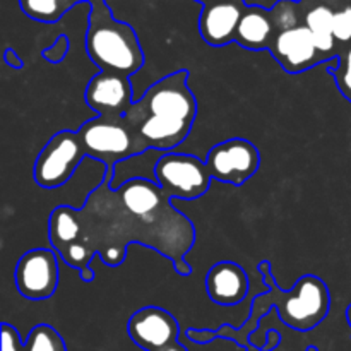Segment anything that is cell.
Masks as SVG:
<instances>
[{
	"label": "cell",
	"instance_id": "6da1fadb",
	"mask_svg": "<svg viewBox=\"0 0 351 351\" xmlns=\"http://www.w3.org/2000/svg\"><path fill=\"white\" fill-rule=\"evenodd\" d=\"M57 256L91 283L93 257L110 267L125 261L130 243H141L167 256L180 276L192 273L185 261L195 240L194 225L173 206L158 182L129 180L117 191L103 180L82 208L58 206L48 223Z\"/></svg>",
	"mask_w": 351,
	"mask_h": 351
},
{
	"label": "cell",
	"instance_id": "7a4b0ae2",
	"mask_svg": "<svg viewBox=\"0 0 351 351\" xmlns=\"http://www.w3.org/2000/svg\"><path fill=\"white\" fill-rule=\"evenodd\" d=\"M187 81L185 69L171 72L147 88L125 112L123 119L144 151H177L187 139L197 115V101Z\"/></svg>",
	"mask_w": 351,
	"mask_h": 351
},
{
	"label": "cell",
	"instance_id": "ba28073f",
	"mask_svg": "<svg viewBox=\"0 0 351 351\" xmlns=\"http://www.w3.org/2000/svg\"><path fill=\"white\" fill-rule=\"evenodd\" d=\"M206 165L211 171L213 180L240 187L259 170L261 154L250 141L233 137L216 144L209 151Z\"/></svg>",
	"mask_w": 351,
	"mask_h": 351
},
{
	"label": "cell",
	"instance_id": "ac0fdd59",
	"mask_svg": "<svg viewBox=\"0 0 351 351\" xmlns=\"http://www.w3.org/2000/svg\"><path fill=\"white\" fill-rule=\"evenodd\" d=\"M24 351H67V348L62 336L51 326L38 324L24 341Z\"/></svg>",
	"mask_w": 351,
	"mask_h": 351
},
{
	"label": "cell",
	"instance_id": "603a6c76",
	"mask_svg": "<svg viewBox=\"0 0 351 351\" xmlns=\"http://www.w3.org/2000/svg\"><path fill=\"white\" fill-rule=\"evenodd\" d=\"M281 343V335L274 329H267L266 332V343H264L263 351H274V348H278Z\"/></svg>",
	"mask_w": 351,
	"mask_h": 351
},
{
	"label": "cell",
	"instance_id": "4316f807",
	"mask_svg": "<svg viewBox=\"0 0 351 351\" xmlns=\"http://www.w3.org/2000/svg\"><path fill=\"white\" fill-rule=\"evenodd\" d=\"M346 321H348L350 329H351V304H350V307L346 308Z\"/></svg>",
	"mask_w": 351,
	"mask_h": 351
},
{
	"label": "cell",
	"instance_id": "44dd1931",
	"mask_svg": "<svg viewBox=\"0 0 351 351\" xmlns=\"http://www.w3.org/2000/svg\"><path fill=\"white\" fill-rule=\"evenodd\" d=\"M2 351H24V339L14 326L2 324Z\"/></svg>",
	"mask_w": 351,
	"mask_h": 351
},
{
	"label": "cell",
	"instance_id": "83f0119b",
	"mask_svg": "<svg viewBox=\"0 0 351 351\" xmlns=\"http://www.w3.org/2000/svg\"><path fill=\"white\" fill-rule=\"evenodd\" d=\"M305 351H321V350L315 348V346H307V348H305Z\"/></svg>",
	"mask_w": 351,
	"mask_h": 351
},
{
	"label": "cell",
	"instance_id": "484cf974",
	"mask_svg": "<svg viewBox=\"0 0 351 351\" xmlns=\"http://www.w3.org/2000/svg\"><path fill=\"white\" fill-rule=\"evenodd\" d=\"M195 2H199V3H201L202 7H204V5H209V3H215V2H218V0H195Z\"/></svg>",
	"mask_w": 351,
	"mask_h": 351
},
{
	"label": "cell",
	"instance_id": "9a60e30c",
	"mask_svg": "<svg viewBox=\"0 0 351 351\" xmlns=\"http://www.w3.org/2000/svg\"><path fill=\"white\" fill-rule=\"evenodd\" d=\"M302 3L305 9L304 24L311 29L317 50L324 55L326 60L338 58V43H336L335 31H332L335 10L328 5H308L305 0H302Z\"/></svg>",
	"mask_w": 351,
	"mask_h": 351
},
{
	"label": "cell",
	"instance_id": "e0dca14e",
	"mask_svg": "<svg viewBox=\"0 0 351 351\" xmlns=\"http://www.w3.org/2000/svg\"><path fill=\"white\" fill-rule=\"evenodd\" d=\"M81 2L91 0H19V5L27 17L40 23H57L69 9Z\"/></svg>",
	"mask_w": 351,
	"mask_h": 351
},
{
	"label": "cell",
	"instance_id": "5b68a950",
	"mask_svg": "<svg viewBox=\"0 0 351 351\" xmlns=\"http://www.w3.org/2000/svg\"><path fill=\"white\" fill-rule=\"evenodd\" d=\"M158 185L170 201L199 199L209 191L211 171L206 161L192 154L168 151L156 165Z\"/></svg>",
	"mask_w": 351,
	"mask_h": 351
},
{
	"label": "cell",
	"instance_id": "30bf717a",
	"mask_svg": "<svg viewBox=\"0 0 351 351\" xmlns=\"http://www.w3.org/2000/svg\"><path fill=\"white\" fill-rule=\"evenodd\" d=\"M269 53L288 74H300L328 62L317 50L314 36L305 24L278 33L271 43Z\"/></svg>",
	"mask_w": 351,
	"mask_h": 351
},
{
	"label": "cell",
	"instance_id": "8fae6325",
	"mask_svg": "<svg viewBox=\"0 0 351 351\" xmlns=\"http://www.w3.org/2000/svg\"><path fill=\"white\" fill-rule=\"evenodd\" d=\"M86 103L101 117H123L134 103L130 77L99 72L86 88Z\"/></svg>",
	"mask_w": 351,
	"mask_h": 351
},
{
	"label": "cell",
	"instance_id": "7c38bea8",
	"mask_svg": "<svg viewBox=\"0 0 351 351\" xmlns=\"http://www.w3.org/2000/svg\"><path fill=\"white\" fill-rule=\"evenodd\" d=\"M249 3L245 0H218L204 5L199 16V33L211 47H225L235 41L237 27Z\"/></svg>",
	"mask_w": 351,
	"mask_h": 351
},
{
	"label": "cell",
	"instance_id": "4fadbf2b",
	"mask_svg": "<svg viewBox=\"0 0 351 351\" xmlns=\"http://www.w3.org/2000/svg\"><path fill=\"white\" fill-rule=\"evenodd\" d=\"M206 291L218 305H239L249 293V276L232 261L216 263L206 276Z\"/></svg>",
	"mask_w": 351,
	"mask_h": 351
},
{
	"label": "cell",
	"instance_id": "7402d4cb",
	"mask_svg": "<svg viewBox=\"0 0 351 351\" xmlns=\"http://www.w3.org/2000/svg\"><path fill=\"white\" fill-rule=\"evenodd\" d=\"M69 40L65 34H62V36L57 38V41H55L51 47H48L47 50H43V57L47 58L48 62H51V64H58V62H62L65 58V55L69 53Z\"/></svg>",
	"mask_w": 351,
	"mask_h": 351
},
{
	"label": "cell",
	"instance_id": "9c48e42d",
	"mask_svg": "<svg viewBox=\"0 0 351 351\" xmlns=\"http://www.w3.org/2000/svg\"><path fill=\"white\" fill-rule=\"evenodd\" d=\"M58 287V256L48 249L23 254L16 266V288L31 302L47 300Z\"/></svg>",
	"mask_w": 351,
	"mask_h": 351
},
{
	"label": "cell",
	"instance_id": "3957f363",
	"mask_svg": "<svg viewBox=\"0 0 351 351\" xmlns=\"http://www.w3.org/2000/svg\"><path fill=\"white\" fill-rule=\"evenodd\" d=\"M86 50L99 72L130 77L144 65V53L132 26L113 17L106 0L89 2Z\"/></svg>",
	"mask_w": 351,
	"mask_h": 351
},
{
	"label": "cell",
	"instance_id": "8992f818",
	"mask_svg": "<svg viewBox=\"0 0 351 351\" xmlns=\"http://www.w3.org/2000/svg\"><path fill=\"white\" fill-rule=\"evenodd\" d=\"M88 158L77 130H60L50 137L34 161V180L43 189H58L74 177Z\"/></svg>",
	"mask_w": 351,
	"mask_h": 351
},
{
	"label": "cell",
	"instance_id": "ffe728a7",
	"mask_svg": "<svg viewBox=\"0 0 351 351\" xmlns=\"http://www.w3.org/2000/svg\"><path fill=\"white\" fill-rule=\"evenodd\" d=\"M341 95L351 103V45L338 55V65L328 67Z\"/></svg>",
	"mask_w": 351,
	"mask_h": 351
},
{
	"label": "cell",
	"instance_id": "d6986e66",
	"mask_svg": "<svg viewBox=\"0 0 351 351\" xmlns=\"http://www.w3.org/2000/svg\"><path fill=\"white\" fill-rule=\"evenodd\" d=\"M332 31H335L338 50L341 53L345 48H348L351 45V0L343 3L338 9H335V14H332Z\"/></svg>",
	"mask_w": 351,
	"mask_h": 351
},
{
	"label": "cell",
	"instance_id": "52a82bcc",
	"mask_svg": "<svg viewBox=\"0 0 351 351\" xmlns=\"http://www.w3.org/2000/svg\"><path fill=\"white\" fill-rule=\"evenodd\" d=\"M134 345L144 351H189L180 341V326L168 311L144 307L132 314L127 324Z\"/></svg>",
	"mask_w": 351,
	"mask_h": 351
},
{
	"label": "cell",
	"instance_id": "277c9868",
	"mask_svg": "<svg viewBox=\"0 0 351 351\" xmlns=\"http://www.w3.org/2000/svg\"><path fill=\"white\" fill-rule=\"evenodd\" d=\"M77 134L86 154L101 161L106 168V182H112L113 170L120 161L146 153L123 117L98 115L82 123Z\"/></svg>",
	"mask_w": 351,
	"mask_h": 351
},
{
	"label": "cell",
	"instance_id": "d4e9b609",
	"mask_svg": "<svg viewBox=\"0 0 351 351\" xmlns=\"http://www.w3.org/2000/svg\"><path fill=\"white\" fill-rule=\"evenodd\" d=\"M305 2H307L308 5H328L335 10L338 9V7H341L343 3L350 2V0H305Z\"/></svg>",
	"mask_w": 351,
	"mask_h": 351
},
{
	"label": "cell",
	"instance_id": "2e32d148",
	"mask_svg": "<svg viewBox=\"0 0 351 351\" xmlns=\"http://www.w3.org/2000/svg\"><path fill=\"white\" fill-rule=\"evenodd\" d=\"M165 151L158 149H147L146 153L136 154L132 158L120 161L113 170V178L110 182V187L113 191L123 185L129 180H137V178H144V180L158 182L156 178V165L160 158L163 156Z\"/></svg>",
	"mask_w": 351,
	"mask_h": 351
},
{
	"label": "cell",
	"instance_id": "5bb4252c",
	"mask_svg": "<svg viewBox=\"0 0 351 351\" xmlns=\"http://www.w3.org/2000/svg\"><path fill=\"white\" fill-rule=\"evenodd\" d=\"M276 36L271 10L263 5H247L235 33V43L247 50H269Z\"/></svg>",
	"mask_w": 351,
	"mask_h": 351
},
{
	"label": "cell",
	"instance_id": "cb8c5ba5",
	"mask_svg": "<svg viewBox=\"0 0 351 351\" xmlns=\"http://www.w3.org/2000/svg\"><path fill=\"white\" fill-rule=\"evenodd\" d=\"M3 57H5V64L10 65V67H14V69L23 67V60L19 58V55H17L14 50H10V48H7L5 53H3Z\"/></svg>",
	"mask_w": 351,
	"mask_h": 351
}]
</instances>
